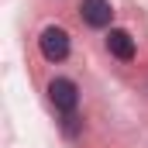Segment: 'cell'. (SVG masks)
<instances>
[{"instance_id":"cell-2","label":"cell","mask_w":148,"mask_h":148,"mask_svg":"<svg viewBox=\"0 0 148 148\" xmlns=\"http://www.w3.org/2000/svg\"><path fill=\"white\" fill-rule=\"evenodd\" d=\"M48 100L55 103V110L73 114L76 103H79V90H76L73 79H52V83H48Z\"/></svg>"},{"instance_id":"cell-1","label":"cell","mask_w":148,"mask_h":148,"mask_svg":"<svg viewBox=\"0 0 148 148\" xmlns=\"http://www.w3.org/2000/svg\"><path fill=\"white\" fill-rule=\"evenodd\" d=\"M38 48H41V55L48 59V62H62L66 55H69V35H66V28H55V24H48L41 38H38Z\"/></svg>"},{"instance_id":"cell-3","label":"cell","mask_w":148,"mask_h":148,"mask_svg":"<svg viewBox=\"0 0 148 148\" xmlns=\"http://www.w3.org/2000/svg\"><path fill=\"white\" fill-rule=\"evenodd\" d=\"M79 14H83V21H86L90 28H107L110 17H114V10H110L107 0H83V3H79Z\"/></svg>"},{"instance_id":"cell-4","label":"cell","mask_w":148,"mask_h":148,"mask_svg":"<svg viewBox=\"0 0 148 148\" xmlns=\"http://www.w3.org/2000/svg\"><path fill=\"white\" fill-rule=\"evenodd\" d=\"M107 52H110L114 59H121V62H131V59H134V38L127 35L124 28H110V35H107Z\"/></svg>"}]
</instances>
